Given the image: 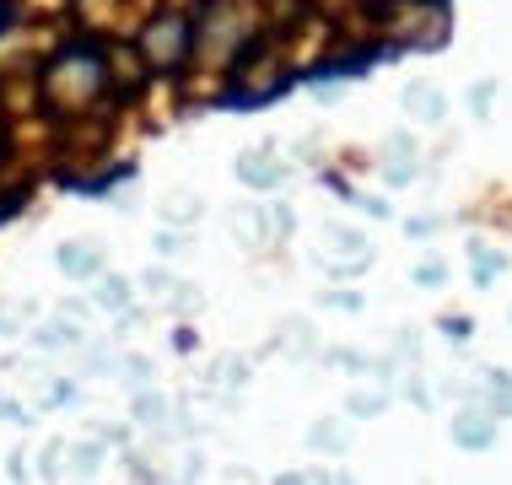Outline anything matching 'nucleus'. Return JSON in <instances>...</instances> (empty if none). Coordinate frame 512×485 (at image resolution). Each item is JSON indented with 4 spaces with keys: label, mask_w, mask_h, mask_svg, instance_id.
I'll use <instances>...</instances> for the list:
<instances>
[{
    "label": "nucleus",
    "mask_w": 512,
    "mask_h": 485,
    "mask_svg": "<svg viewBox=\"0 0 512 485\" xmlns=\"http://www.w3.org/2000/svg\"><path fill=\"white\" fill-rule=\"evenodd\" d=\"M184 49H189V27L178 17H162V22L146 27V54L157 65H178V60H184Z\"/></svg>",
    "instance_id": "obj_2"
},
{
    "label": "nucleus",
    "mask_w": 512,
    "mask_h": 485,
    "mask_svg": "<svg viewBox=\"0 0 512 485\" xmlns=\"http://www.w3.org/2000/svg\"><path fill=\"white\" fill-rule=\"evenodd\" d=\"M345 410H351L356 421H372V415H383V410H389V388H362V394H351V399H345Z\"/></svg>",
    "instance_id": "obj_9"
},
{
    "label": "nucleus",
    "mask_w": 512,
    "mask_h": 485,
    "mask_svg": "<svg viewBox=\"0 0 512 485\" xmlns=\"http://www.w3.org/2000/svg\"><path fill=\"white\" fill-rule=\"evenodd\" d=\"M205 378H211L216 388H243L248 383V362H243V356H227V362H216Z\"/></svg>",
    "instance_id": "obj_11"
},
{
    "label": "nucleus",
    "mask_w": 512,
    "mask_h": 485,
    "mask_svg": "<svg viewBox=\"0 0 512 485\" xmlns=\"http://www.w3.org/2000/svg\"><path fill=\"white\" fill-rule=\"evenodd\" d=\"M200 211H205V205L189 189H173L168 200H162V216H168V221H200Z\"/></svg>",
    "instance_id": "obj_10"
},
{
    "label": "nucleus",
    "mask_w": 512,
    "mask_h": 485,
    "mask_svg": "<svg viewBox=\"0 0 512 485\" xmlns=\"http://www.w3.org/2000/svg\"><path fill=\"white\" fill-rule=\"evenodd\" d=\"M124 378H130L135 388H146L151 383V362H146V356H130V362H124Z\"/></svg>",
    "instance_id": "obj_20"
},
{
    "label": "nucleus",
    "mask_w": 512,
    "mask_h": 485,
    "mask_svg": "<svg viewBox=\"0 0 512 485\" xmlns=\"http://www.w3.org/2000/svg\"><path fill=\"white\" fill-rule=\"evenodd\" d=\"M0 22H6V0H0Z\"/></svg>",
    "instance_id": "obj_22"
},
{
    "label": "nucleus",
    "mask_w": 512,
    "mask_h": 485,
    "mask_svg": "<svg viewBox=\"0 0 512 485\" xmlns=\"http://www.w3.org/2000/svg\"><path fill=\"white\" fill-rule=\"evenodd\" d=\"M238 178H243V184H254V189H275L286 178V162L275 157V146H248L238 157Z\"/></svg>",
    "instance_id": "obj_3"
},
{
    "label": "nucleus",
    "mask_w": 512,
    "mask_h": 485,
    "mask_svg": "<svg viewBox=\"0 0 512 485\" xmlns=\"http://www.w3.org/2000/svg\"><path fill=\"white\" fill-rule=\"evenodd\" d=\"M71 453H76L71 469H81V475H92V469H98V453H103V448H98V442H76Z\"/></svg>",
    "instance_id": "obj_18"
},
{
    "label": "nucleus",
    "mask_w": 512,
    "mask_h": 485,
    "mask_svg": "<svg viewBox=\"0 0 512 485\" xmlns=\"http://www.w3.org/2000/svg\"><path fill=\"white\" fill-rule=\"evenodd\" d=\"M173 286H178L173 270H146V275H141V291H146V297H157V302H168Z\"/></svg>",
    "instance_id": "obj_14"
},
{
    "label": "nucleus",
    "mask_w": 512,
    "mask_h": 485,
    "mask_svg": "<svg viewBox=\"0 0 512 485\" xmlns=\"http://www.w3.org/2000/svg\"><path fill=\"white\" fill-rule=\"evenodd\" d=\"M157 254H168V259H173V254H189V238H184V232H168V227H162V232H157Z\"/></svg>",
    "instance_id": "obj_19"
},
{
    "label": "nucleus",
    "mask_w": 512,
    "mask_h": 485,
    "mask_svg": "<svg viewBox=\"0 0 512 485\" xmlns=\"http://www.w3.org/2000/svg\"><path fill=\"white\" fill-rule=\"evenodd\" d=\"M135 421H141V426H162V421H168V405H162L157 394H141V399H135Z\"/></svg>",
    "instance_id": "obj_16"
},
{
    "label": "nucleus",
    "mask_w": 512,
    "mask_h": 485,
    "mask_svg": "<svg viewBox=\"0 0 512 485\" xmlns=\"http://www.w3.org/2000/svg\"><path fill=\"white\" fill-rule=\"evenodd\" d=\"M410 281L426 286V291H437V286H448V265H442V259H426V265L410 270Z\"/></svg>",
    "instance_id": "obj_15"
},
{
    "label": "nucleus",
    "mask_w": 512,
    "mask_h": 485,
    "mask_svg": "<svg viewBox=\"0 0 512 485\" xmlns=\"http://www.w3.org/2000/svg\"><path fill=\"white\" fill-rule=\"evenodd\" d=\"M227 227H232V238H238V248H259V243L275 238V221L259 211V205H232Z\"/></svg>",
    "instance_id": "obj_5"
},
{
    "label": "nucleus",
    "mask_w": 512,
    "mask_h": 485,
    "mask_svg": "<svg viewBox=\"0 0 512 485\" xmlns=\"http://www.w3.org/2000/svg\"><path fill=\"white\" fill-rule=\"evenodd\" d=\"M405 114L415 124H442L448 119V97H442L437 81H410L405 87Z\"/></svg>",
    "instance_id": "obj_6"
},
{
    "label": "nucleus",
    "mask_w": 512,
    "mask_h": 485,
    "mask_svg": "<svg viewBox=\"0 0 512 485\" xmlns=\"http://www.w3.org/2000/svg\"><path fill=\"white\" fill-rule=\"evenodd\" d=\"M405 227H410V238H426V232H437L442 221H437V216H410Z\"/></svg>",
    "instance_id": "obj_21"
},
{
    "label": "nucleus",
    "mask_w": 512,
    "mask_h": 485,
    "mask_svg": "<svg viewBox=\"0 0 512 485\" xmlns=\"http://www.w3.org/2000/svg\"><path fill=\"white\" fill-rule=\"evenodd\" d=\"M318 259H324V270H329V275H351V270H362L367 259H372V248H367L362 232H351V227H324Z\"/></svg>",
    "instance_id": "obj_1"
},
{
    "label": "nucleus",
    "mask_w": 512,
    "mask_h": 485,
    "mask_svg": "<svg viewBox=\"0 0 512 485\" xmlns=\"http://www.w3.org/2000/svg\"><path fill=\"white\" fill-rule=\"evenodd\" d=\"M308 442H313L318 453H345V432H340V421H313Z\"/></svg>",
    "instance_id": "obj_12"
},
{
    "label": "nucleus",
    "mask_w": 512,
    "mask_h": 485,
    "mask_svg": "<svg viewBox=\"0 0 512 485\" xmlns=\"http://www.w3.org/2000/svg\"><path fill=\"white\" fill-rule=\"evenodd\" d=\"M130 297H135V291L124 286L119 275H103V286H98V302H103V308H114V313H124V308H130Z\"/></svg>",
    "instance_id": "obj_13"
},
{
    "label": "nucleus",
    "mask_w": 512,
    "mask_h": 485,
    "mask_svg": "<svg viewBox=\"0 0 512 485\" xmlns=\"http://www.w3.org/2000/svg\"><path fill=\"white\" fill-rule=\"evenodd\" d=\"M491 394H496V415H507L512 410V378H507V372H491Z\"/></svg>",
    "instance_id": "obj_17"
},
{
    "label": "nucleus",
    "mask_w": 512,
    "mask_h": 485,
    "mask_svg": "<svg viewBox=\"0 0 512 485\" xmlns=\"http://www.w3.org/2000/svg\"><path fill=\"white\" fill-rule=\"evenodd\" d=\"M275 345H281V351H292V356H318V351H324L318 335H313V324H302V318H286L281 335H275Z\"/></svg>",
    "instance_id": "obj_8"
},
{
    "label": "nucleus",
    "mask_w": 512,
    "mask_h": 485,
    "mask_svg": "<svg viewBox=\"0 0 512 485\" xmlns=\"http://www.w3.org/2000/svg\"><path fill=\"white\" fill-rule=\"evenodd\" d=\"M453 442L459 448H491L496 442V410H486V405H475V410H459L453 415Z\"/></svg>",
    "instance_id": "obj_4"
},
{
    "label": "nucleus",
    "mask_w": 512,
    "mask_h": 485,
    "mask_svg": "<svg viewBox=\"0 0 512 485\" xmlns=\"http://www.w3.org/2000/svg\"><path fill=\"white\" fill-rule=\"evenodd\" d=\"M60 270L76 275V281H92V275L103 270V254H98L92 243H65V248H60Z\"/></svg>",
    "instance_id": "obj_7"
}]
</instances>
